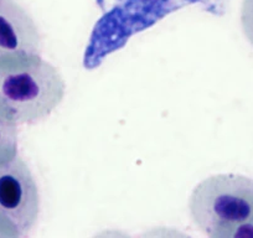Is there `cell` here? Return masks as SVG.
<instances>
[{
  "mask_svg": "<svg viewBox=\"0 0 253 238\" xmlns=\"http://www.w3.org/2000/svg\"><path fill=\"white\" fill-rule=\"evenodd\" d=\"M66 83L60 71L40 55L0 60V102L18 124H36L48 118L63 101Z\"/></svg>",
  "mask_w": 253,
  "mask_h": 238,
  "instance_id": "obj_1",
  "label": "cell"
},
{
  "mask_svg": "<svg viewBox=\"0 0 253 238\" xmlns=\"http://www.w3.org/2000/svg\"><path fill=\"white\" fill-rule=\"evenodd\" d=\"M190 217L211 238H253V179L217 174L201 181L190 196Z\"/></svg>",
  "mask_w": 253,
  "mask_h": 238,
  "instance_id": "obj_2",
  "label": "cell"
},
{
  "mask_svg": "<svg viewBox=\"0 0 253 238\" xmlns=\"http://www.w3.org/2000/svg\"><path fill=\"white\" fill-rule=\"evenodd\" d=\"M40 215V193L25 160L16 155L0 165V216L8 220L21 237L36 225Z\"/></svg>",
  "mask_w": 253,
  "mask_h": 238,
  "instance_id": "obj_3",
  "label": "cell"
},
{
  "mask_svg": "<svg viewBox=\"0 0 253 238\" xmlns=\"http://www.w3.org/2000/svg\"><path fill=\"white\" fill-rule=\"evenodd\" d=\"M42 39L38 24L16 0H0V60L40 55Z\"/></svg>",
  "mask_w": 253,
  "mask_h": 238,
  "instance_id": "obj_4",
  "label": "cell"
},
{
  "mask_svg": "<svg viewBox=\"0 0 253 238\" xmlns=\"http://www.w3.org/2000/svg\"><path fill=\"white\" fill-rule=\"evenodd\" d=\"M18 122L0 102V165L18 155Z\"/></svg>",
  "mask_w": 253,
  "mask_h": 238,
  "instance_id": "obj_5",
  "label": "cell"
},
{
  "mask_svg": "<svg viewBox=\"0 0 253 238\" xmlns=\"http://www.w3.org/2000/svg\"><path fill=\"white\" fill-rule=\"evenodd\" d=\"M241 26L246 39L253 47V0H243L241 6Z\"/></svg>",
  "mask_w": 253,
  "mask_h": 238,
  "instance_id": "obj_6",
  "label": "cell"
},
{
  "mask_svg": "<svg viewBox=\"0 0 253 238\" xmlns=\"http://www.w3.org/2000/svg\"><path fill=\"white\" fill-rule=\"evenodd\" d=\"M21 237L19 231L9 222L8 220L0 216V238H15Z\"/></svg>",
  "mask_w": 253,
  "mask_h": 238,
  "instance_id": "obj_7",
  "label": "cell"
}]
</instances>
